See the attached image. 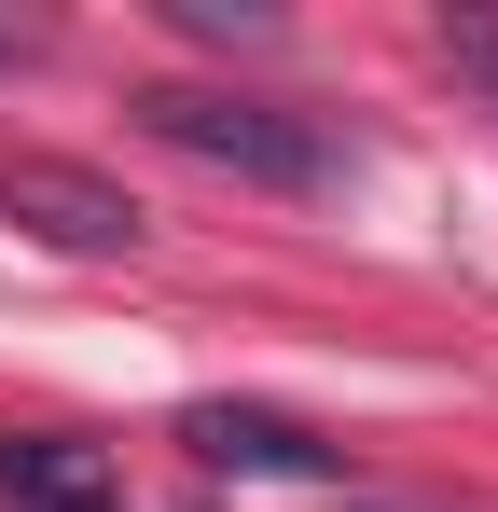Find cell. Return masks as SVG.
I'll return each instance as SVG.
<instances>
[{
    "mask_svg": "<svg viewBox=\"0 0 498 512\" xmlns=\"http://www.w3.org/2000/svg\"><path fill=\"white\" fill-rule=\"evenodd\" d=\"M125 111L153 125L166 153H194V167L249 180V194H332V180H346L332 125H305L291 97H236V84H139Z\"/></svg>",
    "mask_w": 498,
    "mask_h": 512,
    "instance_id": "cell-1",
    "label": "cell"
},
{
    "mask_svg": "<svg viewBox=\"0 0 498 512\" xmlns=\"http://www.w3.org/2000/svg\"><path fill=\"white\" fill-rule=\"evenodd\" d=\"M0 222L42 236V250H70V263L139 250V194L97 180V167H70V153H0Z\"/></svg>",
    "mask_w": 498,
    "mask_h": 512,
    "instance_id": "cell-2",
    "label": "cell"
},
{
    "mask_svg": "<svg viewBox=\"0 0 498 512\" xmlns=\"http://www.w3.org/2000/svg\"><path fill=\"white\" fill-rule=\"evenodd\" d=\"M180 443L208 471H236V485H346V443H319L277 402H180Z\"/></svg>",
    "mask_w": 498,
    "mask_h": 512,
    "instance_id": "cell-3",
    "label": "cell"
},
{
    "mask_svg": "<svg viewBox=\"0 0 498 512\" xmlns=\"http://www.w3.org/2000/svg\"><path fill=\"white\" fill-rule=\"evenodd\" d=\"M0 485H14V512H83V499H111L97 443H70V429H28V443H0Z\"/></svg>",
    "mask_w": 498,
    "mask_h": 512,
    "instance_id": "cell-4",
    "label": "cell"
},
{
    "mask_svg": "<svg viewBox=\"0 0 498 512\" xmlns=\"http://www.w3.org/2000/svg\"><path fill=\"white\" fill-rule=\"evenodd\" d=\"M443 70H471L498 97V14H443Z\"/></svg>",
    "mask_w": 498,
    "mask_h": 512,
    "instance_id": "cell-5",
    "label": "cell"
},
{
    "mask_svg": "<svg viewBox=\"0 0 498 512\" xmlns=\"http://www.w3.org/2000/svg\"><path fill=\"white\" fill-rule=\"evenodd\" d=\"M166 14H180V28H194V42H249V28H263V14H249V0H166Z\"/></svg>",
    "mask_w": 498,
    "mask_h": 512,
    "instance_id": "cell-6",
    "label": "cell"
},
{
    "mask_svg": "<svg viewBox=\"0 0 498 512\" xmlns=\"http://www.w3.org/2000/svg\"><path fill=\"white\" fill-rule=\"evenodd\" d=\"M83 512H125V499H83Z\"/></svg>",
    "mask_w": 498,
    "mask_h": 512,
    "instance_id": "cell-7",
    "label": "cell"
}]
</instances>
